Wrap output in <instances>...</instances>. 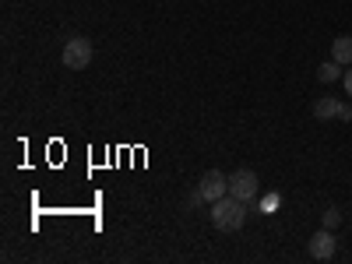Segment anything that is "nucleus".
I'll return each mask as SVG.
<instances>
[{"label": "nucleus", "instance_id": "obj_1", "mask_svg": "<svg viewBox=\"0 0 352 264\" xmlns=\"http://www.w3.org/2000/svg\"><path fill=\"white\" fill-rule=\"evenodd\" d=\"M243 219H247V201H240V197L226 194V197H219V201L212 204V222H215L222 232H236V229L243 226Z\"/></svg>", "mask_w": 352, "mask_h": 264}, {"label": "nucleus", "instance_id": "obj_10", "mask_svg": "<svg viewBox=\"0 0 352 264\" xmlns=\"http://www.w3.org/2000/svg\"><path fill=\"white\" fill-rule=\"evenodd\" d=\"M320 219H324V229H335V226L342 222V215H338V208H324V215H320Z\"/></svg>", "mask_w": 352, "mask_h": 264}, {"label": "nucleus", "instance_id": "obj_4", "mask_svg": "<svg viewBox=\"0 0 352 264\" xmlns=\"http://www.w3.org/2000/svg\"><path fill=\"white\" fill-rule=\"evenodd\" d=\"M229 194L250 204V201L257 197V173H250V169L232 173V176H229Z\"/></svg>", "mask_w": 352, "mask_h": 264}, {"label": "nucleus", "instance_id": "obj_3", "mask_svg": "<svg viewBox=\"0 0 352 264\" xmlns=\"http://www.w3.org/2000/svg\"><path fill=\"white\" fill-rule=\"evenodd\" d=\"M197 190H201V197L208 201V204H215L219 197H226V194H229V176H226V173H219V169H208V173L201 176Z\"/></svg>", "mask_w": 352, "mask_h": 264}, {"label": "nucleus", "instance_id": "obj_12", "mask_svg": "<svg viewBox=\"0 0 352 264\" xmlns=\"http://www.w3.org/2000/svg\"><path fill=\"white\" fill-rule=\"evenodd\" d=\"M342 120H345V124H352V106H345V109H342Z\"/></svg>", "mask_w": 352, "mask_h": 264}, {"label": "nucleus", "instance_id": "obj_7", "mask_svg": "<svg viewBox=\"0 0 352 264\" xmlns=\"http://www.w3.org/2000/svg\"><path fill=\"white\" fill-rule=\"evenodd\" d=\"M331 60H338L342 67L352 64V36H338V39H331Z\"/></svg>", "mask_w": 352, "mask_h": 264}, {"label": "nucleus", "instance_id": "obj_6", "mask_svg": "<svg viewBox=\"0 0 352 264\" xmlns=\"http://www.w3.org/2000/svg\"><path fill=\"white\" fill-rule=\"evenodd\" d=\"M342 109H345V102L328 99V96L314 102V116H317V120H342Z\"/></svg>", "mask_w": 352, "mask_h": 264}, {"label": "nucleus", "instance_id": "obj_5", "mask_svg": "<svg viewBox=\"0 0 352 264\" xmlns=\"http://www.w3.org/2000/svg\"><path fill=\"white\" fill-rule=\"evenodd\" d=\"M335 250H338V243H335V232H331V229L314 232L310 243H307V254H310L314 261H331V257H335Z\"/></svg>", "mask_w": 352, "mask_h": 264}, {"label": "nucleus", "instance_id": "obj_8", "mask_svg": "<svg viewBox=\"0 0 352 264\" xmlns=\"http://www.w3.org/2000/svg\"><path fill=\"white\" fill-rule=\"evenodd\" d=\"M317 78H320V81H338V78H342V64H338V60L320 64V67H317Z\"/></svg>", "mask_w": 352, "mask_h": 264}, {"label": "nucleus", "instance_id": "obj_9", "mask_svg": "<svg viewBox=\"0 0 352 264\" xmlns=\"http://www.w3.org/2000/svg\"><path fill=\"white\" fill-rule=\"evenodd\" d=\"M278 204H282V197H278V194H268V197L261 201V212H268V215H272V212H278Z\"/></svg>", "mask_w": 352, "mask_h": 264}, {"label": "nucleus", "instance_id": "obj_2", "mask_svg": "<svg viewBox=\"0 0 352 264\" xmlns=\"http://www.w3.org/2000/svg\"><path fill=\"white\" fill-rule=\"evenodd\" d=\"M88 64H92V43H88L85 36L67 39V46H64V67H71V71H85Z\"/></svg>", "mask_w": 352, "mask_h": 264}, {"label": "nucleus", "instance_id": "obj_11", "mask_svg": "<svg viewBox=\"0 0 352 264\" xmlns=\"http://www.w3.org/2000/svg\"><path fill=\"white\" fill-rule=\"evenodd\" d=\"M342 81H345V96H352V67L342 74Z\"/></svg>", "mask_w": 352, "mask_h": 264}]
</instances>
